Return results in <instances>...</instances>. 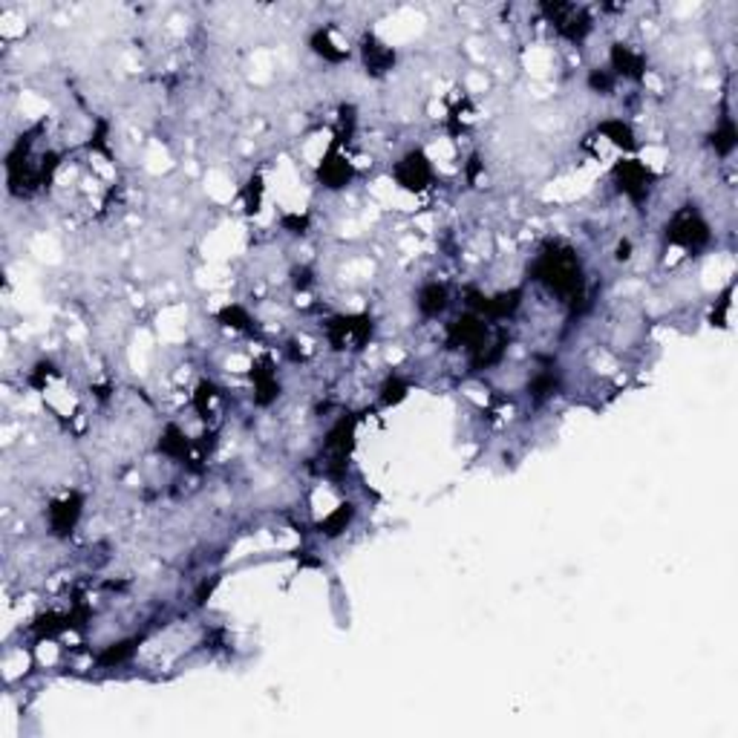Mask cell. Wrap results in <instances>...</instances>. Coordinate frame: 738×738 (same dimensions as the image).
Segmentation results:
<instances>
[{
    "label": "cell",
    "instance_id": "52a82bcc",
    "mask_svg": "<svg viewBox=\"0 0 738 738\" xmlns=\"http://www.w3.org/2000/svg\"><path fill=\"white\" fill-rule=\"evenodd\" d=\"M81 505H84V502H81L78 494H70V496H64V499L49 505V528H52V534H56V537L73 534V528H75L78 516H81Z\"/></svg>",
    "mask_w": 738,
    "mask_h": 738
},
{
    "label": "cell",
    "instance_id": "6da1fadb",
    "mask_svg": "<svg viewBox=\"0 0 738 738\" xmlns=\"http://www.w3.org/2000/svg\"><path fill=\"white\" fill-rule=\"evenodd\" d=\"M534 280L542 283L563 303L583 300V268L577 254L568 249H551L540 254V259L534 263Z\"/></svg>",
    "mask_w": 738,
    "mask_h": 738
},
{
    "label": "cell",
    "instance_id": "e0dca14e",
    "mask_svg": "<svg viewBox=\"0 0 738 738\" xmlns=\"http://www.w3.org/2000/svg\"><path fill=\"white\" fill-rule=\"evenodd\" d=\"M404 395H407V384H404V381L401 378H390L387 384H384V390H381V401L390 407V404H399Z\"/></svg>",
    "mask_w": 738,
    "mask_h": 738
},
{
    "label": "cell",
    "instance_id": "8992f818",
    "mask_svg": "<svg viewBox=\"0 0 738 738\" xmlns=\"http://www.w3.org/2000/svg\"><path fill=\"white\" fill-rule=\"evenodd\" d=\"M369 332H373V323L366 318H338L329 323V340L335 349H358Z\"/></svg>",
    "mask_w": 738,
    "mask_h": 738
},
{
    "label": "cell",
    "instance_id": "7a4b0ae2",
    "mask_svg": "<svg viewBox=\"0 0 738 738\" xmlns=\"http://www.w3.org/2000/svg\"><path fill=\"white\" fill-rule=\"evenodd\" d=\"M666 240L687 251H698L709 242V225L704 223V216L698 211L683 208L672 216V223L666 225Z\"/></svg>",
    "mask_w": 738,
    "mask_h": 738
},
{
    "label": "cell",
    "instance_id": "4fadbf2b",
    "mask_svg": "<svg viewBox=\"0 0 738 738\" xmlns=\"http://www.w3.org/2000/svg\"><path fill=\"white\" fill-rule=\"evenodd\" d=\"M312 49L318 52V56H323V61H332V64H338V61H344L349 52L347 49H340L335 40H332V32L329 30H318L312 35Z\"/></svg>",
    "mask_w": 738,
    "mask_h": 738
},
{
    "label": "cell",
    "instance_id": "7c38bea8",
    "mask_svg": "<svg viewBox=\"0 0 738 738\" xmlns=\"http://www.w3.org/2000/svg\"><path fill=\"white\" fill-rule=\"evenodd\" d=\"M600 133H603L614 147L635 150V145H637L632 127H628L623 119H609V121H603V125H600Z\"/></svg>",
    "mask_w": 738,
    "mask_h": 738
},
{
    "label": "cell",
    "instance_id": "5bb4252c",
    "mask_svg": "<svg viewBox=\"0 0 738 738\" xmlns=\"http://www.w3.org/2000/svg\"><path fill=\"white\" fill-rule=\"evenodd\" d=\"M713 147H716V154H718V156H730L733 150H735V127H733V121H730V119H724L721 125L716 127V133H713Z\"/></svg>",
    "mask_w": 738,
    "mask_h": 738
},
{
    "label": "cell",
    "instance_id": "2e32d148",
    "mask_svg": "<svg viewBox=\"0 0 738 738\" xmlns=\"http://www.w3.org/2000/svg\"><path fill=\"white\" fill-rule=\"evenodd\" d=\"M136 644H139V640H121V644H113V646H107L104 652H101V663L104 666H116V663H125L130 655H133V649H136Z\"/></svg>",
    "mask_w": 738,
    "mask_h": 738
},
{
    "label": "cell",
    "instance_id": "8fae6325",
    "mask_svg": "<svg viewBox=\"0 0 738 738\" xmlns=\"http://www.w3.org/2000/svg\"><path fill=\"white\" fill-rule=\"evenodd\" d=\"M447 286L444 283H427L421 286L418 292V312L427 314V318H439V314L447 309Z\"/></svg>",
    "mask_w": 738,
    "mask_h": 738
},
{
    "label": "cell",
    "instance_id": "5b68a950",
    "mask_svg": "<svg viewBox=\"0 0 738 738\" xmlns=\"http://www.w3.org/2000/svg\"><path fill=\"white\" fill-rule=\"evenodd\" d=\"M395 180L404 190H425L433 180V168H430V159L421 154V150H409V154L395 165Z\"/></svg>",
    "mask_w": 738,
    "mask_h": 738
},
{
    "label": "cell",
    "instance_id": "ba28073f",
    "mask_svg": "<svg viewBox=\"0 0 738 738\" xmlns=\"http://www.w3.org/2000/svg\"><path fill=\"white\" fill-rule=\"evenodd\" d=\"M361 58H364L366 73L384 75L387 70H392V64H395V49L387 47L384 40H378L375 35H366L364 44H361Z\"/></svg>",
    "mask_w": 738,
    "mask_h": 738
},
{
    "label": "cell",
    "instance_id": "3957f363",
    "mask_svg": "<svg viewBox=\"0 0 738 738\" xmlns=\"http://www.w3.org/2000/svg\"><path fill=\"white\" fill-rule=\"evenodd\" d=\"M542 12L557 26V32L566 35L568 40H583L585 35H589V30H592V21H589V15H585L580 6H571V4H545Z\"/></svg>",
    "mask_w": 738,
    "mask_h": 738
},
{
    "label": "cell",
    "instance_id": "30bf717a",
    "mask_svg": "<svg viewBox=\"0 0 738 738\" xmlns=\"http://www.w3.org/2000/svg\"><path fill=\"white\" fill-rule=\"evenodd\" d=\"M321 182L326 188H347L352 182V165L347 162V156L332 150V154L321 162Z\"/></svg>",
    "mask_w": 738,
    "mask_h": 738
},
{
    "label": "cell",
    "instance_id": "9a60e30c",
    "mask_svg": "<svg viewBox=\"0 0 738 738\" xmlns=\"http://www.w3.org/2000/svg\"><path fill=\"white\" fill-rule=\"evenodd\" d=\"M352 514H355L352 505H340V508H338L335 514L326 516V523H321V531H326V537H335V534H340V531H347V525H349Z\"/></svg>",
    "mask_w": 738,
    "mask_h": 738
},
{
    "label": "cell",
    "instance_id": "277c9868",
    "mask_svg": "<svg viewBox=\"0 0 738 738\" xmlns=\"http://www.w3.org/2000/svg\"><path fill=\"white\" fill-rule=\"evenodd\" d=\"M614 182H618L620 194H626L632 202H644L649 197V182H652V173L640 165L635 159H626V162H618L614 165Z\"/></svg>",
    "mask_w": 738,
    "mask_h": 738
},
{
    "label": "cell",
    "instance_id": "9c48e42d",
    "mask_svg": "<svg viewBox=\"0 0 738 738\" xmlns=\"http://www.w3.org/2000/svg\"><path fill=\"white\" fill-rule=\"evenodd\" d=\"M646 73V61L640 52H635L632 47H626V44H614L611 47V75L614 78H644Z\"/></svg>",
    "mask_w": 738,
    "mask_h": 738
}]
</instances>
